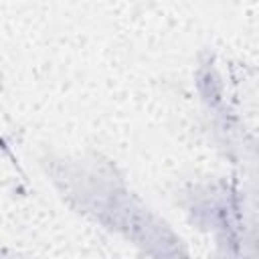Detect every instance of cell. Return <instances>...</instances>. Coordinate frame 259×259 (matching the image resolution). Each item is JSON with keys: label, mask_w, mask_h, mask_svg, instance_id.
Listing matches in <instances>:
<instances>
[{"label": "cell", "mask_w": 259, "mask_h": 259, "mask_svg": "<svg viewBox=\"0 0 259 259\" xmlns=\"http://www.w3.org/2000/svg\"><path fill=\"white\" fill-rule=\"evenodd\" d=\"M51 180L79 212L111 231L123 233L154 259H190L180 237L148 210L127 188L109 162L91 158H61L49 162Z\"/></svg>", "instance_id": "1"}, {"label": "cell", "mask_w": 259, "mask_h": 259, "mask_svg": "<svg viewBox=\"0 0 259 259\" xmlns=\"http://www.w3.org/2000/svg\"><path fill=\"white\" fill-rule=\"evenodd\" d=\"M4 259H10V257H8V253L4 255ZM12 259H30V257H22V255H16V253H14V257H12Z\"/></svg>", "instance_id": "2"}]
</instances>
